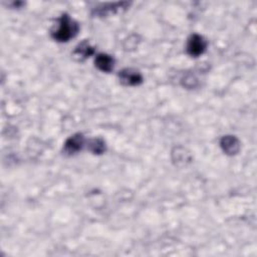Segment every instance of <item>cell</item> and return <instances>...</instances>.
<instances>
[{
    "label": "cell",
    "mask_w": 257,
    "mask_h": 257,
    "mask_svg": "<svg viewBox=\"0 0 257 257\" xmlns=\"http://www.w3.org/2000/svg\"><path fill=\"white\" fill-rule=\"evenodd\" d=\"M221 148L228 155H235L240 149V143L234 136H225L221 140Z\"/></svg>",
    "instance_id": "8992f818"
},
{
    "label": "cell",
    "mask_w": 257,
    "mask_h": 257,
    "mask_svg": "<svg viewBox=\"0 0 257 257\" xmlns=\"http://www.w3.org/2000/svg\"><path fill=\"white\" fill-rule=\"evenodd\" d=\"M207 49V41L199 34H193L187 42V52L192 57H198L205 52Z\"/></svg>",
    "instance_id": "7a4b0ae2"
},
{
    "label": "cell",
    "mask_w": 257,
    "mask_h": 257,
    "mask_svg": "<svg viewBox=\"0 0 257 257\" xmlns=\"http://www.w3.org/2000/svg\"><path fill=\"white\" fill-rule=\"evenodd\" d=\"M79 31V26L68 14H63L59 19L56 27L51 31V36L58 42H68Z\"/></svg>",
    "instance_id": "6da1fadb"
},
{
    "label": "cell",
    "mask_w": 257,
    "mask_h": 257,
    "mask_svg": "<svg viewBox=\"0 0 257 257\" xmlns=\"http://www.w3.org/2000/svg\"><path fill=\"white\" fill-rule=\"evenodd\" d=\"M128 6V2H118V3H110L95 8L94 14L97 16H106L109 14L115 13L122 8H127Z\"/></svg>",
    "instance_id": "52a82bcc"
},
{
    "label": "cell",
    "mask_w": 257,
    "mask_h": 257,
    "mask_svg": "<svg viewBox=\"0 0 257 257\" xmlns=\"http://www.w3.org/2000/svg\"><path fill=\"white\" fill-rule=\"evenodd\" d=\"M88 148L94 154H103L105 151V144L102 139H93L89 142Z\"/></svg>",
    "instance_id": "9c48e42d"
},
{
    "label": "cell",
    "mask_w": 257,
    "mask_h": 257,
    "mask_svg": "<svg viewBox=\"0 0 257 257\" xmlns=\"http://www.w3.org/2000/svg\"><path fill=\"white\" fill-rule=\"evenodd\" d=\"M120 81L125 85H130V87H134V85H139L143 81L142 75L134 70V69H125L119 74Z\"/></svg>",
    "instance_id": "3957f363"
},
{
    "label": "cell",
    "mask_w": 257,
    "mask_h": 257,
    "mask_svg": "<svg viewBox=\"0 0 257 257\" xmlns=\"http://www.w3.org/2000/svg\"><path fill=\"white\" fill-rule=\"evenodd\" d=\"M94 52H95V49L91 47V45L88 41H83L76 48L74 54L79 60H84L85 58H88L91 55H93Z\"/></svg>",
    "instance_id": "ba28073f"
},
{
    "label": "cell",
    "mask_w": 257,
    "mask_h": 257,
    "mask_svg": "<svg viewBox=\"0 0 257 257\" xmlns=\"http://www.w3.org/2000/svg\"><path fill=\"white\" fill-rule=\"evenodd\" d=\"M84 145V138L81 134H76L67 140L64 144V152L69 155H75L79 152Z\"/></svg>",
    "instance_id": "277c9868"
},
{
    "label": "cell",
    "mask_w": 257,
    "mask_h": 257,
    "mask_svg": "<svg viewBox=\"0 0 257 257\" xmlns=\"http://www.w3.org/2000/svg\"><path fill=\"white\" fill-rule=\"evenodd\" d=\"M96 67L103 72V73H111L115 67V59L112 55L106 53H100L97 55L95 59Z\"/></svg>",
    "instance_id": "5b68a950"
}]
</instances>
